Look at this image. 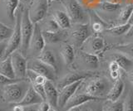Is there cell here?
Masks as SVG:
<instances>
[{"label":"cell","mask_w":133,"mask_h":111,"mask_svg":"<svg viewBox=\"0 0 133 111\" xmlns=\"http://www.w3.org/2000/svg\"><path fill=\"white\" fill-rule=\"evenodd\" d=\"M92 100H97V99H96L94 97H91L88 95V94H87L86 93L79 91L77 90V92L70 98V100L68 102H66V104L63 107V109L66 111V109L73 108V107H80Z\"/></svg>","instance_id":"cell-16"},{"label":"cell","mask_w":133,"mask_h":111,"mask_svg":"<svg viewBox=\"0 0 133 111\" xmlns=\"http://www.w3.org/2000/svg\"><path fill=\"white\" fill-rule=\"evenodd\" d=\"M10 56L16 80H25L28 71V60L25 58V56H23L20 51H15Z\"/></svg>","instance_id":"cell-11"},{"label":"cell","mask_w":133,"mask_h":111,"mask_svg":"<svg viewBox=\"0 0 133 111\" xmlns=\"http://www.w3.org/2000/svg\"><path fill=\"white\" fill-rule=\"evenodd\" d=\"M125 2H126V0H125Z\"/></svg>","instance_id":"cell-51"},{"label":"cell","mask_w":133,"mask_h":111,"mask_svg":"<svg viewBox=\"0 0 133 111\" xmlns=\"http://www.w3.org/2000/svg\"><path fill=\"white\" fill-rule=\"evenodd\" d=\"M91 28L89 23L82 24V23H75L72 24L70 28L69 38L72 41V46L79 48L86 42V40L90 36Z\"/></svg>","instance_id":"cell-7"},{"label":"cell","mask_w":133,"mask_h":111,"mask_svg":"<svg viewBox=\"0 0 133 111\" xmlns=\"http://www.w3.org/2000/svg\"><path fill=\"white\" fill-rule=\"evenodd\" d=\"M131 24L130 23H125L121 24V25H115L112 26L107 29V32L112 36H122L125 35L130 30Z\"/></svg>","instance_id":"cell-28"},{"label":"cell","mask_w":133,"mask_h":111,"mask_svg":"<svg viewBox=\"0 0 133 111\" xmlns=\"http://www.w3.org/2000/svg\"><path fill=\"white\" fill-rule=\"evenodd\" d=\"M51 107L52 106L50 105L46 100L42 101L40 104H38L37 105V110L38 111H48V109L51 108Z\"/></svg>","instance_id":"cell-37"},{"label":"cell","mask_w":133,"mask_h":111,"mask_svg":"<svg viewBox=\"0 0 133 111\" xmlns=\"http://www.w3.org/2000/svg\"><path fill=\"white\" fill-rule=\"evenodd\" d=\"M76 51H74L73 46L68 43H65L61 47L60 56L66 65H71L74 61Z\"/></svg>","instance_id":"cell-23"},{"label":"cell","mask_w":133,"mask_h":111,"mask_svg":"<svg viewBox=\"0 0 133 111\" xmlns=\"http://www.w3.org/2000/svg\"><path fill=\"white\" fill-rule=\"evenodd\" d=\"M48 3H49V4H51V3L53 2V1H55V0H48Z\"/></svg>","instance_id":"cell-48"},{"label":"cell","mask_w":133,"mask_h":111,"mask_svg":"<svg viewBox=\"0 0 133 111\" xmlns=\"http://www.w3.org/2000/svg\"><path fill=\"white\" fill-rule=\"evenodd\" d=\"M106 1L113 3H119V4H123V3H125V0H106Z\"/></svg>","instance_id":"cell-44"},{"label":"cell","mask_w":133,"mask_h":111,"mask_svg":"<svg viewBox=\"0 0 133 111\" xmlns=\"http://www.w3.org/2000/svg\"><path fill=\"white\" fill-rule=\"evenodd\" d=\"M45 45L46 42L39 23H35L34 30H33V33L30 40L27 54L32 58H37L41 54V52L44 50Z\"/></svg>","instance_id":"cell-8"},{"label":"cell","mask_w":133,"mask_h":111,"mask_svg":"<svg viewBox=\"0 0 133 111\" xmlns=\"http://www.w3.org/2000/svg\"><path fill=\"white\" fill-rule=\"evenodd\" d=\"M49 3L48 0H35L29 6L28 14L33 24L39 23L48 13Z\"/></svg>","instance_id":"cell-12"},{"label":"cell","mask_w":133,"mask_h":111,"mask_svg":"<svg viewBox=\"0 0 133 111\" xmlns=\"http://www.w3.org/2000/svg\"><path fill=\"white\" fill-rule=\"evenodd\" d=\"M14 27L5 25L0 21V41H8L14 32Z\"/></svg>","instance_id":"cell-32"},{"label":"cell","mask_w":133,"mask_h":111,"mask_svg":"<svg viewBox=\"0 0 133 111\" xmlns=\"http://www.w3.org/2000/svg\"><path fill=\"white\" fill-rule=\"evenodd\" d=\"M22 11L23 8L18 10L15 15V22H14V29L10 38L8 40L7 49L4 58L10 56L14 51H17L21 46L22 42V36H21V19H22ZM3 58V59H4Z\"/></svg>","instance_id":"cell-6"},{"label":"cell","mask_w":133,"mask_h":111,"mask_svg":"<svg viewBox=\"0 0 133 111\" xmlns=\"http://www.w3.org/2000/svg\"><path fill=\"white\" fill-rule=\"evenodd\" d=\"M102 1H106V0H102Z\"/></svg>","instance_id":"cell-50"},{"label":"cell","mask_w":133,"mask_h":111,"mask_svg":"<svg viewBox=\"0 0 133 111\" xmlns=\"http://www.w3.org/2000/svg\"><path fill=\"white\" fill-rule=\"evenodd\" d=\"M34 1L35 0H19V2L21 3H23V5H28V6H30Z\"/></svg>","instance_id":"cell-43"},{"label":"cell","mask_w":133,"mask_h":111,"mask_svg":"<svg viewBox=\"0 0 133 111\" xmlns=\"http://www.w3.org/2000/svg\"><path fill=\"white\" fill-rule=\"evenodd\" d=\"M28 69L43 76L48 80L55 81L57 80V71L52 67L43 63L37 58H32L28 61Z\"/></svg>","instance_id":"cell-10"},{"label":"cell","mask_w":133,"mask_h":111,"mask_svg":"<svg viewBox=\"0 0 133 111\" xmlns=\"http://www.w3.org/2000/svg\"><path fill=\"white\" fill-rule=\"evenodd\" d=\"M89 15V26L92 32L96 34L101 33L105 28H109L110 26L97 14L93 9H87Z\"/></svg>","instance_id":"cell-17"},{"label":"cell","mask_w":133,"mask_h":111,"mask_svg":"<svg viewBox=\"0 0 133 111\" xmlns=\"http://www.w3.org/2000/svg\"><path fill=\"white\" fill-rule=\"evenodd\" d=\"M91 103H92L91 105V107L88 108L90 111H102V105L100 104L99 100H93Z\"/></svg>","instance_id":"cell-35"},{"label":"cell","mask_w":133,"mask_h":111,"mask_svg":"<svg viewBox=\"0 0 133 111\" xmlns=\"http://www.w3.org/2000/svg\"><path fill=\"white\" fill-rule=\"evenodd\" d=\"M111 84L107 78L104 76H91L83 80L79 86L78 90L94 97L97 100H102L107 95L111 88Z\"/></svg>","instance_id":"cell-1"},{"label":"cell","mask_w":133,"mask_h":111,"mask_svg":"<svg viewBox=\"0 0 133 111\" xmlns=\"http://www.w3.org/2000/svg\"><path fill=\"white\" fill-rule=\"evenodd\" d=\"M127 77H128V80H130L131 84L133 87V67L127 72Z\"/></svg>","instance_id":"cell-40"},{"label":"cell","mask_w":133,"mask_h":111,"mask_svg":"<svg viewBox=\"0 0 133 111\" xmlns=\"http://www.w3.org/2000/svg\"><path fill=\"white\" fill-rule=\"evenodd\" d=\"M74 61H76L82 71H91L99 66V58L97 55L90 54L82 50L76 52ZM73 61V62H74Z\"/></svg>","instance_id":"cell-9"},{"label":"cell","mask_w":133,"mask_h":111,"mask_svg":"<svg viewBox=\"0 0 133 111\" xmlns=\"http://www.w3.org/2000/svg\"><path fill=\"white\" fill-rule=\"evenodd\" d=\"M122 7V4H119V3L102 1L92 9L111 27L116 24Z\"/></svg>","instance_id":"cell-4"},{"label":"cell","mask_w":133,"mask_h":111,"mask_svg":"<svg viewBox=\"0 0 133 111\" xmlns=\"http://www.w3.org/2000/svg\"><path fill=\"white\" fill-rule=\"evenodd\" d=\"M83 80H78L75 83L69 85L68 86H65L64 88L59 90V94H58V107L61 109H63V107L66 104L70 98L77 92L79 86L82 83Z\"/></svg>","instance_id":"cell-15"},{"label":"cell","mask_w":133,"mask_h":111,"mask_svg":"<svg viewBox=\"0 0 133 111\" xmlns=\"http://www.w3.org/2000/svg\"><path fill=\"white\" fill-rule=\"evenodd\" d=\"M24 109H25V107L24 106L21 105L19 104H17L14 107V109H12V111H24Z\"/></svg>","instance_id":"cell-41"},{"label":"cell","mask_w":133,"mask_h":111,"mask_svg":"<svg viewBox=\"0 0 133 111\" xmlns=\"http://www.w3.org/2000/svg\"><path fill=\"white\" fill-rule=\"evenodd\" d=\"M124 82L122 80V78L115 80L114 84L112 85L111 90L108 92L107 95V100L111 101H116L120 100V97L124 91Z\"/></svg>","instance_id":"cell-22"},{"label":"cell","mask_w":133,"mask_h":111,"mask_svg":"<svg viewBox=\"0 0 133 111\" xmlns=\"http://www.w3.org/2000/svg\"><path fill=\"white\" fill-rule=\"evenodd\" d=\"M40 26V25H39ZM42 31H45V32H58L60 30H62L60 28V27L58 26V24L57 22L54 20V18L52 17L48 18V20L43 23V26H40Z\"/></svg>","instance_id":"cell-31"},{"label":"cell","mask_w":133,"mask_h":111,"mask_svg":"<svg viewBox=\"0 0 133 111\" xmlns=\"http://www.w3.org/2000/svg\"><path fill=\"white\" fill-rule=\"evenodd\" d=\"M116 50H118L120 52L127 55L130 58L133 59V44H128V45H122L116 47Z\"/></svg>","instance_id":"cell-34"},{"label":"cell","mask_w":133,"mask_h":111,"mask_svg":"<svg viewBox=\"0 0 133 111\" xmlns=\"http://www.w3.org/2000/svg\"><path fill=\"white\" fill-rule=\"evenodd\" d=\"M8 41H0V60H3L4 58L6 49H7Z\"/></svg>","instance_id":"cell-36"},{"label":"cell","mask_w":133,"mask_h":111,"mask_svg":"<svg viewBox=\"0 0 133 111\" xmlns=\"http://www.w3.org/2000/svg\"><path fill=\"white\" fill-rule=\"evenodd\" d=\"M37 105H31V106H26L25 107L24 111H38L37 110Z\"/></svg>","instance_id":"cell-42"},{"label":"cell","mask_w":133,"mask_h":111,"mask_svg":"<svg viewBox=\"0 0 133 111\" xmlns=\"http://www.w3.org/2000/svg\"><path fill=\"white\" fill-rule=\"evenodd\" d=\"M37 58L40 60L41 61H43V63L48 65L49 66L52 67L57 72L58 66H57V59L54 53L51 50H43Z\"/></svg>","instance_id":"cell-26"},{"label":"cell","mask_w":133,"mask_h":111,"mask_svg":"<svg viewBox=\"0 0 133 111\" xmlns=\"http://www.w3.org/2000/svg\"><path fill=\"white\" fill-rule=\"evenodd\" d=\"M127 36H133V23L131 25L130 30H129L128 32L127 33Z\"/></svg>","instance_id":"cell-45"},{"label":"cell","mask_w":133,"mask_h":111,"mask_svg":"<svg viewBox=\"0 0 133 111\" xmlns=\"http://www.w3.org/2000/svg\"><path fill=\"white\" fill-rule=\"evenodd\" d=\"M34 30V24L31 21L28 14V9L23 7L22 19H21V36L22 42L20 46V51L23 56H26L28 53L29 43Z\"/></svg>","instance_id":"cell-5"},{"label":"cell","mask_w":133,"mask_h":111,"mask_svg":"<svg viewBox=\"0 0 133 111\" xmlns=\"http://www.w3.org/2000/svg\"><path fill=\"white\" fill-rule=\"evenodd\" d=\"M43 36L45 40V42L48 44L57 43L66 39L68 34L65 32V30H60L58 32H45L43 31Z\"/></svg>","instance_id":"cell-25"},{"label":"cell","mask_w":133,"mask_h":111,"mask_svg":"<svg viewBox=\"0 0 133 111\" xmlns=\"http://www.w3.org/2000/svg\"><path fill=\"white\" fill-rule=\"evenodd\" d=\"M111 61H115L116 62H117L121 69L127 72L133 67V59L122 52L113 53L111 56Z\"/></svg>","instance_id":"cell-21"},{"label":"cell","mask_w":133,"mask_h":111,"mask_svg":"<svg viewBox=\"0 0 133 111\" xmlns=\"http://www.w3.org/2000/svg\"><path fill=\"white\" fill-rule=\"evenodd\" d=\"M48 111H57V110L55 109V108H53V107H51V108L48 109Z\"/></svg>","instance_id":"cell-47"},{"label":"cell","mask_w":133,"mask_h":111,"mask_svg":"<svg viewBox=\"0 0 133 111\" xmlns=\"http://www.w3.org/2000/svg\"><path fill=\"white\" fill-rule=\"evenodd\" d=\"M60 3L68 14L72 24L89 23L87 9H86L77 0H60Z\"/></svg>","instance_id":"cell-3"},{"label":"cell","mask_w":133,"mask_h":111,"mask_svg":"<svg viewBox=\"0 0 133 111\" xmlns=\"http://www.w3.org/2000/svg\"><path fill=\"white\" fill-rule=\"evenodd\" d=\"M102 111H123V100H106L102 105Z\"/></svg>","instance_id":"cell-30"},{"label":"cell","mask_w":133,"mask_h":111,"mask_svg":"<svg viewBox=\"0 0 133 111\" xmlns=\"http://www.w3.org/2000/svg\"><path fill=\"white\" fill-rule=\"evenodd\" d=\"M4 3H5L6 12L8 18L10 21L15 22V13L18 7L19 0H4Z\"/></svg>","instance_id":"cell-29"},{"label":"cell","mask_w":133,"mask_h":111,"mask_svg":"<svg viewBox=\"0 0 133 111\" xmlns=\"http://www.w3.org/2000/svg\"><path fill=\"white\" fill-rule=\"evenodd\" d=\"M12 81H15V80H11V79H9V78H8L6 76L0 75V85H3L4 86V85H6L7 84L11 83V82H12Z\"/></svg>","instance_id":"cell-39"},{"label":"cell","mask_w":133,"mask_h":111,"mask_svg":"<svg viewBox=\"0 0 133 111\" xmlns=\"http://www.w3.org/2000/svg\"><path fill=\"white\" fill-rule=\"evenodd\" d=\"M30 82L28 80H15L3 86V97L4 100L11 104H19L30 87Z\"/></svg>","instance_id":"cell-2"},{"label":"cell","mask_w":133,"mask_h":111,"mask_svg":"<svg viewBox=\"0 0 133 111\" xmlns=\"http://www.w3.org/2000/svg\"><path fill=\"white\" fill-rule=\"evenodd\" d=\"M133 11V3H125L122 4V9L120 11V13L115 25H121L128 23V20L130 18ZM114 25V26H115Z\"/></svg>","instance_id":"cell-27"},{"label":"cell","mask_w":133,"mask_h":111,"mask_svg":"<svg viewBox=\"0 0 133 111\" xmlns=\"http://www.w3.org/2000/svg\"><path fill=\"white\" fill-rule=\"evenodd\" d=\"M82 111H90V109H83Z\"/></svg>","instance_id":"cell-49"},{"label":"cell","mask_w":133,"mask_h":111,"mask_svg":"<svg viewBox=\"0 0 133 111\" xmlns=\"http://www.w3.org/2000/svg\"><path fill=\"white\" fill-rule=\"evenodd\" d=\"M108 68H109V71L110 72H112V71H121V67L120 65H118L117 62H116L115 61H111L110 63H109V66H108Z\"/></svg>","instance_id":"cell-38"},{"label":"cell","mask_w":133,"mask_h":111,"mask_svg":"<svg viewBox=\"0 0 133 111\" xmlns=\"http://www.w3.org/2000/svg\"><path fill=\"white\" fill-rule=\"evenodd\" d=\"M106 44L105 41L102 38L99 36H90L86 40V42L82 46L81 50L86 52H88L90 54L98 55L100 53L103 52L105 49Z\"/></svg>","instance_id":"cell-14"},{"label":"cell","mask_w":133,"mask_h":111,"mask_svg":"<svg viewBox=\"0 0 133 111\" xmlns=\"http://www.w3.org/2000/svg\"><path fill=\"white\" fill-rule=\"evenodd\" d=\"M45 89V100L53 108L58 107V94L59 91L57 89L56 85L53 84V81L47 80L44 85Z\"/></svg>","instance_id":"cell-18"},{"label":"cell","mask_w":133,"mask_h":111,"mask_svg":"<svg viewBox=\"0 0 133 111\" xmlns=\"http://www.w3.org/2000/svg\"><path fill=\"white\" fill-rule=\"evenodd\" d=\"M43 100H44L42 98L40 94L36 91L32 85H30V87L28 88V91L26 92L25 95L23 96V100L19 102V105H23L24 107L31 106V105H38Z\"/></svg>","instance_id":"cell-19"},{"label":"cell","mask_w":133,"mask_h":111,"mask_svg":"<svg viewBox=\"0 0 133 111\" xmlns=\"http://www.w3.org/2000/svg\"><path fill=\"white\" fill-rule=\"evenodd\" d=\"M93 76V74L91 71H71L66 73L59 80H57L56 82V87L59 91L60 90L64 88L65 86H68L69 85H72L75 82L81 80H85L86 78Z\"/></svg>","instance_id":"cell-13"},{"label":"cell","mask_w":133,"mask_h":111,"mask_svg":"<svg viewBox=\"0 0 133 111\" xmlns=\"http://www.w3.org/2000/svg\"><path fill=\"white\" fill-rule=\"evenodd\" d=\"M0 75L6 76L11 80H16V78H15L10 56H8L6 58L0 61Z\"/></svg>","instance_id":"cell-24"},{"label":"cell","mask_w":133,"mask_h":111,"mask_svg":"<svg viewBox=\"0 0 133 111\" xmlns=\"http://www.w3.org/2000/svg\"><path fill=\"white\" fill-rule=\"evenodd\" d=\"M66 111H82V109L80 108V107H73V108L66 109Z\"/></svg>","instance_id":"cell-46"},{"label":"cell","mask_w":133,"mask_h":111,"mask_svg":"<svg viewBox=\"0 0 133 111\" xmlns=\"http://www.w3.org/2000/svg\"><path fill=\"white\" fill-rule=\"evenodd\" d=\"M123 111H133V90H129L123 100Z\"/></svg>","instance_id":"cell-33"},{"label":"cell","mask_w":133,"mask_h":111,"mask_svg":"<svg viewBox=\"0 0 133 111\" xmlns=\"http://www.w3.org/2000/svg\"><path fill=\"white\" fill-rule=\"evenodd\" d=\"M52 17L54 18V20L58 24V26L62 30H68L72 25L69 16L64 9L54 10L52 14Z\"/></svg>","instance_id":"cell-20"}]
</instances>
